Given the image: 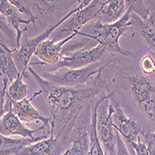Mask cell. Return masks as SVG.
Segmentation results:
<instances>
[{"label":"cell","instance_id":"6da1fadb","mask_svg":"<svg viewBox=\"0 0 155 155\" xmlns=\"http://www.w3.org/2000/svg\"><path fill=\"white\" fill-rule=\"evenodd\" d=\"M28 72L37 83L39 91L45 97L49 106L50 133H54L59 139L62 134H64V138L71 135L84 104L107 87V80L103 78L102 72L97 74L88 84L75 87L54 84L37 74L30 65Z\"/></svg>","mask_w":155,"mask_h":155},{"label":"cell","instance_id":"7a4b0ae2","mask_svg":"<svg viewBox=\"0 0 155 155\" xmlns=\"http://www.w3.org/2000/svg\"><path fill=\"white\" fill-rule=\"evenodd\" d=\"M131 11L127 9L124 15L116 22L111 24H104L101 21V15L97 19L93 20L84 26L78 35L84 36L92 41H95L98 45H101L106 51L120 54L125 57H132V53L128 50L122 48L119 45V39L121 36L132 27Z\"/></svg>","mask_w":155,"mask_h":155},{"label":"cell","instance_id":"3957f363","mask_svg":"<svg viewBox=\"0 0 155 155\" xmlns=\"http://www.w3.org/2000/svg\"><path fill=\"white\" fill-rule=\"evenodd\" d=\"M90 3V0H84V1H79L78 6L72 9L71 11H69L64 17H62L58 22L54 23L50 27H48V29L42 33L41 35L34 37V38H27L25 37L23 40L21 41V46L20 48L13 53V60L15 61L19 71L21 74H26V71H28V67H29V62L32 58V56L35 55L37 48L43 43V42L47 39L49 38V36L57 30V28H59L67 19L71 17L74 13L77 12L80 8L87 6Z\"/></svg>","mask_w":155,"mask_h":155},{"label":"cell","instance_id":"277c9868","mask_svg":"<svg viewBox=\"0 0 155 155\" xmlns=\"http://www.w3.org/2000/svg\"><path fill=\"white\" fill-rule=\"evenodd\" d=\"M114 60H110L107 63L102 66L100 65V62L91 64L87 67H84L80 69H68L61 68L56 71H50L43 74L44 79L47 81L57 84L61 87H81L91 82L94 77L103 71V69L107 67Z\"/></svg>","mask_w":155,"mask_h":155},{"label":"cell","instance_id":"5b68a950","mask_svg":"<svg viewBox=\"0 0 155 155\" xmlns=\"http://www.w3.org/2000/svg\"><path fill=\"white\" fill-rule=\"evenodd\" d=\"M112 95L114 93H110L101 97L97 116V136L107 155H116L117 150L116 130L112 120L114 108L110 101Z\"/></svg>","mask_w":155,"mask_h":155},{"label":"cell","instance_id":"8992f818","mask_svg":"<svg viewBox=\"0 0 155 155\" xmlns=\"http://www.w3.org/2000/svg\"><path fill=\"white\" fill-rule=\"evenodd\" d=\"M130 93L141 114L155 121V84L143 74H133L127 77Z\"/></svg>","mask_w":155,"mask_h":155},{"label":"cell","instance_id":"52a82bcc","mask_svg":"<svg viewBox=\"0 0 155 155\" xmlns=\"http://www.w3.org/2000/svg\"><path fill=\"white\" fill-rule=\"evenodd\" d=\"M104 6L105 2H100L97 0L90 1L87 6L80 8L77 12L74 13L59 28H57V30L51 35V39L54 41H61L75 33H79L84 26L95 20L97 15H101V9Z\"/></svg>","mask_w":155,"mask_h":155},{"label":"cell","instance_id":"ba28073f","mask_svg":"<svg viewBox=\"0 0 155 155\" xmlns=\"http://www.w3.org/2000/svg\"><path fill=\"white\" fill-rule=\"evenodd\" d=\"M105 48L101 45H97L88 49H76L75 51L69 52L61 56L60 61L53 65L52 71H56L61 68L68 69H80L87 67L91 64L101 62Z\"/></svg>","mask_w":155,"mask_h":155},{"label":"cell","instance_id":"9c48e42d","mask_svg":"<svg viewBox=\"0 0 155 155\" xmlns=\"http://www.w3.org/2000/svg\"><path fill=\"white\" fill-rule=\"evenodd\" d=\"M110 101L112 103L114 108V116H112L114 128L124 138L125 143H128L130 146L131 143L138 140L143 127L139 125L135 120L125 115L122 107L120 106L119 101L114 97V93L110 97Z\"/></svg>","mask_w":155,"mask_h":155},{"label":"cell","instance_id":"30bf717a","mask_svg":"<svg viewBox=\"0 0 155 155\" xmlns=\"http://www.w3.org/2000/svg\"><path fill=\"white\" fill-rule=\"evenodd\" d=\"M40 131V128L32 130L29 129L14 114L12 109V101L7 97L5 102L4 114L0 119V134L1 136H21V137H35L34 134Z\"/></svg>","mask_w":155,"mask_h":155},{"label":"cell","instance_id":"8fae6325","mask_svg":"<svg viewBox=\"0 0 155 155\" xmlns=\"http://www.w3.org/2000/svg\"><path fill=\"white\" fill-rule=\"evenodd\" d=\"M78 35V33H75L72 35H70L67 38H64L61 41H54L51 38L45 40L36 49L35 55L41 61L38 62H32V65H55L57 64L61 56L62 50L64 48L65 44L69 41L74 39Z\"/></svg>","mask_w":155,"mask_h":155},{"label":"cell","instance_id":"7c38bea8","mask_svg":"<svg viewBox=\"0 0 155 155\" xmlns=\"http://www.w3.org/2000/svg\"><path fill=\"white\" fill-rule=\"evenodd\" d=\"M87 114L80 117L70 135L69 142L72 143L68 155H89L91 149L89 127H87ZM90 125V124H89Z\"/></svg>","mask_w":155,"mask_h":155},{"label":"cell","instance_id":"4fadbf2b","mask_svg":"<svg viewBox=\"0 0 155 155\" xmlns=\"http://www.w3.org/2000/svg\"><path fill=\"white\" fill-rule=\"evenodd\" d=\"M41 92H35L31 98H23L21 101H12V109L14 114H15L19 119L24 123H31V122H41L42 125L40 126V130H44L48 127L51 122L50 117H45L43 114L39 112L32 104V101L34 98L40 95Z\"/></svg>","mask_w":155,"mask_h":155},{"label":"cell","instance_id":"5bb4252c","mask_svg":"<svg viewBox=\"0 0 155 155\" xmlns=\"http://www.w3.org/2000/svg\"><path fill=\"white\" fill-rule=\"evenodd\" d=\"M0 13H1L2 16L6 18L8 24L16 31L18 49H19L21 46V36L23 33L27 30L28 25L30 23L33 24V21L30 20L22 19L18 9L8 0H1L0 1Z\"/></svg>","mask_w":155,"mask_h":155},{"label":"cell","instance_id":"9a60e30c","mask_svg":"<svg viewBox=\"0 0 155 155\" xmlns=\"http://www.w3.org/2000/svg\"><path fill=\"white\" fill-rule=\"evenodd\" d=\"M65 151L62 150L59 138L55 137L54 133H50L49 137L25 147L19 155H61Z\"/></svg>","mask_w":155,"mask_h":155},{"label":"cell","instance_id":"2e32d148","mask_svg":"<svg viewBox=\"0 0 155 155\" xmlns=\"http://www.w3.org/2000/svg\"><path fill=\"white\" fill-rule=\"evenodd\" d=\"M13 49L0 41V59H1L0 73H1V77L8 79L9 83H12L21 74L15 61L13 60Z\"/></svg>","mask_w":155,"mask_h":155},{"label":"cell","instance_id":"e0dca14e","mask_svg":"<svg viewBox=\"0 0 155 155\" xmlns=\"http://www.w3.org/2000/svg\"><path fill=\"white\" fill-rule=\"evenodd\" d=\"M47 138L45 135L30 137H21V138H11L8 137L1 136V147H0V155H19L20 152L27 146H29L39 140Z\"/></svg>","mask_w":155,"mask_h":155},{"label":"cell","instance_id":"ac0fdd59","mask_svg":"<svg viewBox=\"0 0 155 155\" xmlns=\"http://www.w3.org/2000/svg\"><path fill=\"white\" fill-rule=\"evenodd\" d=\"M127 11L124 0H110L105 2L101 9V17L104 24H111L118 21Z\"/></svg>","mask_w":155,"mask_h":155},{"label":"cell","instance_id":"d6986e66","mask_svg":"<svg viewBox=\"0 0 155 155\" xmlns=\"http://www.w3.org/2000/svg\"><path fill=\"white\" fill-rule=\"evenodd\" d=\"M130 20L132 26L135 27L140 36L144 39L149 48L155 51V28L147 20H142L134 13H131Z\"/></svg>","mask_w":155,"mask_h":155},{"label":"cell","instance_id":"ffe728a7","mask_svg":"<svg viewBox=\"0 0 155 155\" xmlns=\"http://www.w3.org/2000/svg\"><path fill=\"white\" fill-rule=\"evenodd\" d=\"M32 7H35L37 12L41 15H51L56 12H59L61 9L67 10L75 4H79V1H60V0H55V1H47V0H42V1H31Z\"/></svg>","mask_w":155,"mask_h":155},{"label":"cell","instance_id":"44dd1931","mask_svg":"<svg viewBox=\"0 0 155 155\" xmlns=\"http://www.w3.org/2000/svg\"><path fill=\"white\" fill-rule=\"evenodd\" d=\"M101 97L96 101L95 105L91 110L90 115V125H89V134H90V141H91V149L89 155H107L105 152L101 142L97 136V109L100 106Z\"/></svg>","mask_w":155,"mask_h":155},{"label":"cell","instance_id":"7402d4cb","mask_svg":"<svg viewBox=\"0 0 155 155\" xmlns=\"http://www.w3.org/2000/svg\"><path fill=\"white\" fill-rule=\"evenodd\" d=\"M24 75L27 77V74H21L12 83H10L8 87L7 97L10 98L12 101H21L26 97L28 94V86L22 80Z\"/></svg>","mask_w":155,"mask_h":155},{"label":"cell","instance_id":"603a6c76","mask_svg":"<svg viewBox=\"0 0 155 155\" xmlns=\"http://www.w3.org/2000/svg\"><path fill=\"white\" fill-rule=\"evenodd\" d=\"M0 30H1V42L5 43L8 47L11 48L14 52L18 50L17 34L8 24L4 16H0Z\"/></svg>","mask_w":155,"mask_h":155},{"label":"cell","instance_id":"cb8c5ba5","mask_svg":"<svg viewBox=\"0 0 155 155\" xmlns=\"http://www.w3.org/2000/svg\"><path fill=\"white\" fill-rule=\"evenodd\" d=\"M126 8L132 13L139 16L142 20H147L150 14V8L146 1L140 0H127L125 1Z\"/></svg>","mask_w":155,"mask_h":155},{"label":"cell","instance_id":"d4e9b609","mask_svg":"<svg viewBox=\"0 0 155 155\" xmlns=\"http://www.w3.org/2000/svg\"><path fill=\"white\" fill-rule=\"evenodd\" d=\"M9 2L15 7L21 14L25 15L28 20L33 21V25L35 26V21L38 20L37 17L35 16V14L32 11V4L31 1H23V0H9Z\"/></svg>","mask_w":155,"mask_h":155},{"label":"cell","instance_id":"484cf974","mask_svg":"<svg viewBox=\"0 0 155 155\" xmlns=\"http://www.w3.org/2000/svg\"><path fill=\"white\" fill-rule=\"evenodd\" d=\"M140 139L145 144L149 155H155V130L150 128H142Z\"/></svg>","mask_w":155,"mask_h":155},{"label":"cell","instance_id":"4316f807","mask_svg":"<svg viewBox=\"0 0 155 155\" xmlns=\"http://www.w3.org/2000/svg\"><path fill=\"white\" fill-rule=\"evenodd\" d=\"M140 69L145 75L155 74V59L150 54H146L140 61Z\"/></svg>","mask_w":155,"mask_h":155},{"label":"cell","instance_id":"83f0119b","mask_svg":"<svg viewBox=\"0 0 155 155\" xmlns=\"http://www.w3.org/2000/svg\"><path fill=\"white\" fill-rule=\"evenodd\" d=\"M116 141H117V150L116 155H131L129 150L125 144V141L121 137L120 133L116 130Z\"/></svg>","mask_w":155,"mask_h":155},{"label":"cell","instance_id":"f1b7e54d","mask_svg":"<svg viewBox=\"0 0 155 155\" xmlns=\"http://www.w3.org/2000/svg\"><path fill=\"white\" fill-rule=\"evenodd\" d=\"M130 147L133 150V155H149L148 150H147L145 144L141 141L140 137L137 141L130 144Z\"/></svg>","mask_w":155,"mask_h":155},{"label":"cell","instance_id":"f546056e","mask_svg":"<svg viewBox=\"0 0 155 155\" xmlns=\"http://www.w3.org/2000/svg\"><path fill=\"white\" fill-rule=\"evenodd\" d=\"M150 8V14L147 21L155 28V1H146Z\"/></svg>","mask_w":155,"mask_h":155},{"label":"cell","instance_id":"4dcf8cb0","mask_svg":"<svg viewBox=\"0 0 155 155\" xmlns=\"http://www.w3.org/2000/svg\"><path fill=\"white\" fill-rule=\"evenodd\" d=\"M68 153H69V149H68V150H66V151H65L64 153H62L61 155H68Z\"/></svg>","mask_w":155,"mask_h":155}]
</instances>
